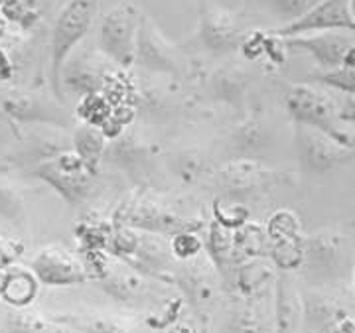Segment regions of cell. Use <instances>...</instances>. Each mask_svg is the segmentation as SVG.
<instances>
[{"label": "cell", "mask_w": 355, "mask_h": 333, "mask_svg": "<svg viewBox=\"0 0 355 333\" xmlns=\"http://www.w3.org/2000/svg\"><path fill=\"white\" fill-rule=\"evenodd\" d=\"M140 20V8L135 0H121L103 16L99 42L101 50L114 64L123 67L135 64Z\"/></svg>", "instance_id": "1"}, {"label": "cell", "mask_w": 355, "mask_h": 333, "mask_svg": "<svg viewBox=\"0 0 355 333\" xmlns=\"http://www.w3.org/2000/svg\"><path fill=\"white\" fill-rule=\"evenodd\" d=\"M97 4L99 0H71L55 22L51 36V79L55 91L60 87V75L67 55L85 38L93 24Z\"/></svg>", "instance_id": "2"}, {"label": "cell", "mask_w": 355, "mask_h": 333, "mask_svg": "<svg viewBox=\"0 0 355 333\" xmlns=\"http://www.w3.org/2000/svg\"><path fill=\"white\" fill-rule=\"evenodd\" d=\"M298 150L302 166L314 174H324L355 162V141L345 136H331L316 128L298 125Z\"/></svg>", "instance_id": "3"}, {"label": "cell", "mask_w": 355, "mask_h": 333, "mask_svg": "<svg viewBox=\"0 0 355 333\" xmlns=\"http://www.w3.org/2000/svg\"><path fill=\"white\" fill-rule=\"evenodd\" d=\"M318 32H347L355 36V16L352 12V0H320L300 18L280 26L270 34L279 38H294Z\"/></svg>", "instance_id": "4"}, {"label": "cell", "mask_w": 355, "mask_h": 333, "mask_svg": "<svg viewBox=\"0 0 355 333\" xmlns=\"http://www.w3.org/2000/svg\"><path fill=\"white\" fill-rule=\"evenodd\" d=\"M286 111L296 125L316 128L331 136H345L338 128V107L328 95L314 89L310 85H294L286 93Z\"/></svg>", "instance_id": "5"}, {"label": "cell", "mask_w": 355, "mask_h": 333, "mask_svg": "<svg viewBox=\"0 0 355 333\" xmlns=\"http://www.w3.org/2000/svg\"><path fill=\"white\" fill-rule=\"evenodd\" d=\"M354 34H347V32H318V34L284 38V46L310 53L314 62L322 67V71H328V69L342 67L343 55L347 48L354 44Z\"/></svg>", "instance_id": "6"}, {"label": "cell", "mask_w": 355, "mask_h": 333, "mask_svg": "<svg viewBox=\"0 0 355 333\" xmlns=\"http://www.w3.org/2000/svg\"><path fill=\"white\" fill-rule=\"evenodd\" d=\"M135 62H139L150 71H162V73H172V75L180 73L176 48L166 42L164 36L158 32V28L146 16H142L140 20Z\"/></svg>", "instance_id": "7"}, {"label": "cell", "mask_w": 355, "mask_h": 333, "mask_svg": "<svg viewBox=\"0 0 355 333\" xmlns=\"http://www.w3.org/2000/svg\"><path fill=\"white\" fill-rule=\"evenodd\" d=\"M219 178L223 181V188L231 192H261L288 181L291 176L286 172L265 168L251 160H237L223 168Z\"/></svg>", "instance_id": "8"}, {"label": "cell", "mask_w": 355, "mask_h": 333, "mask_svg": "<svg viewBox=\"0 0 355 333\" xmlns=\"http://www.w3.org/2000/svg\"><path fill=\"white\" fill-rule=\"evenodd\" d=\"M34 272L46 284H71L85 276V267L64 246H46L42 249L34 262Z\"/></svg>", "instance_id": "9"}, {"label": "cell", "mask_w": 355, "mask_h": 333, "mask_svg": "<svg viewBox=\"0 0 355 333\" xmlns=\"http://www.w3.org/2000/svg\"><path fill=\"white\" fill-rule=\"evenodd\" d=\"M203 44L211 51H229L241 42V30L233 14L221 8H203Z\"/></svg>", "instance_id": "10"}, {"label": "cell", "mask_w": 355, "mask_h": 333, "mask_svg": "<svg viewBox=\"0 0 355 333\" xmlns=\"http://www.w3.org/2000/svg\"><path fill=\"white\" fill-rule=\"evenodd\" d=\"M304 249V262H308L310 269L318 270L322 274L334 272L342 267L343 253H345V237L338 233H318L310 237L306 243H302Z\"/></svg>", "instance_id": "11"}, {"label": "cell", "mask_w": 355, "mask_h": 333, "mask_svg": "<svg viewBox=\"0 0 355 333\" xmlns=\"http://www.w3.org/2000/svg\"><path fill=\"white\" fill-rule=\"evenodd\" d=\"M123 215L132 227H142L148 231H180L186 227L184 219L178 217L176 213H172L170 209H166L164 205L154 204L153 199H140L132 201L127 209L123 211Z\"/></svg>", "instance_id": "12"}, {"label": "cell", "mask_w": 355, "mask_h": 333, "mask_svg": "<svg viewBox=\"0 0 355 333\" xmlns=\"http://www.w3.org/2000/svg\"><path fill=\"white\" fill-rule=\"evenodd\" d=\"M302 316V304L291 274H282L277 290V333H294Z\"/></svg>", "instance_id": "13"}, {"label": "cell", "mask_w": 355, "mask_h": 333, "mask_svg": "<svg viewBox=\"0 0 355 333\" xmlns=\"http://www.w3.org/2000/svg\"><path fill=\"white\" fill-rule=\"evenodd\" d=\"M184 280L188 284V292L193 302H209L214 298V282H211V269L198 260L190 262V269L186 272Z\"/></svg>", "instance_id": "14"}, {"label": "cell", "mask_w": 355, "mask_h": 333, "mask_svg": "<svg viewBox=\"0 0 355 333\" xmlns=\"http://www.w3.org/2000/svg\"><path fill=\"white\" fill-rule=\"evenodd\" d=\"M270 255L282 270H292L304 262V249L300 239H279L275 241Z\"/></svg>", "instance_id": "15"}, {"label": "cell", "mask_w": 355, "mask_h": 333, "mask_svg": "<svg viewBox=\"0 0 355 333\" xmlns=\"http://www.w3.org/2000/svg\"><path fill=\"white\" fill-rule=\"evenodd\" d=\"M2 294L14 306H26L36 294V282L30 274H24V272L12 274L6 278V286Z\"/></svg>", "instance_id": "16"}, {"label": "cell", "mask_w": 355, "mask_h": 333, "mask_svg": "<svg viewBox=\"0 0 355 333\" xmlns=\"http://www.w3.org/2000/svg\"><path fill=\"white\" fill-rule=\"evenodd\" d=\"M310 79L322 83V85H328L331 89L342 91L347 97H355V69L336 67V69H328V71L312 73Z\"/></svg>", "instance_id": "17"}, {"label": "cell", "mask_w": 355, "mask_h": 333, "mask_svg": "<svg viewBox=\"0 0 355 333\" xmlns=\"http://www.w3.org/2000/svg\"><path fill=\"white\" fill-rule=\"evenodd\" d=\"M270 278H272V269L266 262H259V260H254L251 264H245L239 270V286L247 294L261 290Z\"/></svg>", "instance_id": "18"}, {"label": "cell", "mask_w": 355, "mask_h": 333, "mask_svg": "<svg viewBox=\"0 0 355 333\" xmlns=\"http://www.w3.org/2000/svg\"><path fill=\"white\" fill-rule=\"evenodd\" d=\"M235 249H239L243 253H247L249 256L263 255V249L266 246L265 231L261 229L259 225H245L237 237L233 239Z\"/></svg>", "instance_id": "19"}, {"label": "cell", "mask_w": 355, "mask_h": 333, "mask_svg": "<svg viewBox=\"0 0 355 333\" xmlns=\"http://www.w3.org/2000/svg\"><path fill=\"white\" fill-rule=\"evenodd\" d=\"M268 233L275 241L300 239V223L292 211H277L268 221Z\"/></svg>", "instance_id": "20"}, {"label": "cell", "mask_w": 355, "mask_h": 333, "mask_svg": "<svg viewBox=\"0 0 355 333\" xmlns=\"http://www.w3.org/2000/svg\"><path fill=\"white\" fill-rule=\"evenodd\" d=\"M81 325L93 333H132V325L128 320L123 318H114V316H93L85 318L81 321Z\"/></svg>", "instance_id": "21"}, {"label": "cell", "mask_w": 355, "mask_h": 333, "mask_svg": "<svg viewBox=\"0 0 355 333\" xmlns=\"http://www.w3.org/2000/svg\"><path fill=\"white\" fill-rule=\"evenodd\" d=\"M320 0H268L270 8L275 10V14L284 16L288 22L300 18L302 14H306L314 4H318ZM286 22V24H288Z\"/></svg>", "instance_id": "22"}, {"label": "cell", "mask_w": 355, "mask_h": 333, "mask_svg": "<svg viewBox=\"0 0 355 333\" xmlns=\"http://www.w3.org/2000/svg\"><path fill=\"white\" fill-rule=\"evenodd\" d=\"M76 144H77V150H79V156H81L83 160L87 158L89 146H91V152H93L95 158H99L103 152V136L97 132V130H93L91 127L81 128V130L77 132Z\"/></svg>", "instance_id": "23"}, {"label": "cell", "mask_w": 355, "mask_h": 333, "mask_svg": "<svg viewBox=\"0 0 355 333\" xmlns=\"http://www.w3.org/2000/svg\"><path fill=\"white\" fill-rule=\"evenodd\" d=\"M200 246L202 244H200V241L191 233H180L176 239H174V244H172L174 253L178 256H182V258H190V256L198 255Z\"/></svg>", "instance_id": "24"}, {"label": "cell", "mask_w": 355, "mask_h": 333, "mask_svg": "<svg viewBox=\"0 0 355 333\" xmlns=\"http://www.w3.org/2000/svg\"><path fill=\"white\" fill-rule=\"evenodd\" d=\"M22 253V244L12 239H0V267L14 260L16 256Z\"/></svg>", "instance_id": "25"}, {"label": "cell", "mask_w": 355, "mask_h": 333, "mask_svg": "<svg viewBox=\"0 0 355 333\" xmlns=\"http://www.w3.org/2000/svg\"><path fill=\"white\" fill-rule=\"evenodd\" d=\"M338 120L355 125V97H345L342 107L338 109Z\"/></svg>", "instance_id": "26"}, {"label": "cell", "mask_w": 355, "mask_h": 333, "mask_svg": "<svg viewBox=\"0 0 355 333\" xmlns=\"http://www.w3.org/2000/svg\"><path fill=\"white\" fill-rule=\"evenodd\" d=\"M12 73V65H10V60L4 51L0 50V81L2 79H8Z\"/></svg>", "instance_id": "27"}, {"label": "cell", "mask_w": 355, "mask_h": 333, "mask_svg": "<svg viewBox=\"0 0 355 333\" xmlns=\"http://www.w3.org/2000/svg\"><path fill=\"white\" fill-rule=\"evenodd\" d=\"M6 278H8V276L0 272V294L4 292V286H6Z\"/></svg>", "instance_id": "28"}, {"label": "cell", "mask_w": 355, "mask_h": 333, "mask_svg": "<svg viewBox=\"0 0 355 333\" xmlns=\"http://www.w3.org/2000/svg\"><path fill=\"white\" fill-rule=\"evenodd\" d=\"M352 12H354L355 16V0H352Z\"/></svg>", "instance_id": "29"}, {"label": "cell", "mask_w": 355, "mask_h": 333, "mask_svg": "<svg viewBox=\"0 0 355 333\" xmlns=\"http://www.w3.org/2000/svg\"><path fill=\"white\" fill-rule=\"evenodd\" d=\"M8 2H12V0H0V4L4 6V4H8Z\"/></svg>", "instance_id": "30"}, {"label": "cell", "mask_w": 355, "mask_h": 333, "mask_svg": "<svg viewBox=\"0 0 355 333\" xmlns=\"http://www.w3.org/2000/svg\"><path fill=\"white\" fill-rule=\"evenodd\" d=\"M354 282H355V267H354Z\"/></svg>", "instance_id": "31"}]
</instances>
